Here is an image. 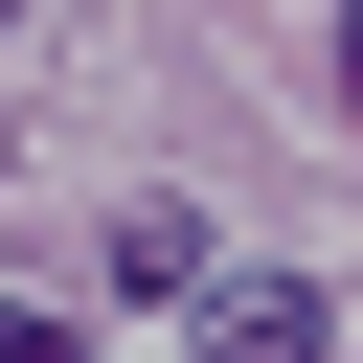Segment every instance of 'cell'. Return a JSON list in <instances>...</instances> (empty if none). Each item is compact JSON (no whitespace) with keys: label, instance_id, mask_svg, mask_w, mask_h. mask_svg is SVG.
Listing matches in <instances>:
<instances>
[{"label":"cell","instance_id":"cell-1","mask_svg":"<svg viewBox=\"0 0 363 363\" xmlns=\"http://www.w3.org/2000/svg\"><path fill=\"white\" fill-rule=\"evenodd\" d=\"M318 340H340V295H318V272H227V295L182 318V363H318Z\"/></svg>","mask_w":363,"mask_h":363},{"label":"cell","instance_id":"cell-2","mask_svg":"<svg viewBox=\"0 0 363 363\" xmlns=\"http://www.w3.org/2000/svg\"><path fill=\"white\" fill-rule=\"evenodd\" d=\"M0 363H91V340H68V318H45V295H0Z\"/></svg>","mask_w":363,"mask_h":363},{"label":"cell","instance_id":"cell-3","mask_svg":"<svg viewBox=\"0 0 363 363\" xmlns=\"http://www.w3.org/2000/svg\"><path fill=\"white\" fill-rule=\"evenodd\" d=\"M340 91H363V0H340Z\"/></svg>","mask_w":363,"mask_h":363},{"label":"cell","instance_id":"cell-4","mask_svg":"<svg viewBox=\"0 0 363 363\" xmlns=\"http://www.w3.org/2000/svg\"><path fill=\"white\" fill-rule=\"evenodd\" d=\"M0 23H23V0H0Z\"/></svg>","mask_w":363,"mask_h":363}]
</instances>
